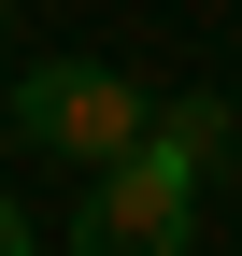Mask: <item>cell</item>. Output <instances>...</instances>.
<instances>
[{
    "instance_id": "obj_5",
    "label": "cell",
    "mask_w": 242,
    "mask_h": 256,
    "mask_svg": "<svg viewBox=\"0 0 242 256\" xmlns=\"http://www.w3.org/2000/svg\"><path fill=\"white\" fill-rule=\"evenodd\" d=\"M0 142H14V86H0Z\"/></svg>"
},
{
    "instance_id": "obj_2",
    "label": "cell",
    "mask_w": 242,
    "mask_h": 256,
    "mask_svg": "<svg viewBox=\"0 0 242 256\" xmlns=\"http://www.w3.org/2000/svg\"><path fill=\"white\" fill-rule=\"evenodd\" d=\"M142 114H157V86L100 72V57H43V72H14V142L72 156V171H114V156L142 142Z\"/></svg>"
},
{
    "instance_id": "obj_1",
    "label": "cell",
    "mask_w": 242,
    "mask_h": 256,
    "mask_svg": "<svg viewBox=\"0 0 242 256\" xmlns=\"http://www.w3.org/2000/svg\"><path fill=\"white\" fill-rule=\"evenodd\" d=\"M200 185H214V171H186L171 142H128L114 171H86L72 256H186V242H200Z\"/></svg>"
},
{
    "instance_id": "obj_3",
    "label": "cell",
    "mask_w": 242,
    "mask_h": 256,
    "mask_svg": "<svg viewBox=\"0 0 242 256\" xmlns=\"http://www.w3.org/2000/svg\"><path fill=\"white\" fill-rule=\"evenodd\" d=\"M142 142H171L186 171H228V100H157V114H142Z\"/></svg>"
},
{
    "instance_id": "obj_6",
    "label": "cell",
    "mask_w": 242,
    "mask_h": 256,
    "mask_svg": "<svg viewBox=\"0 0 242 256\" xmlns=\"http://www.w3.org/2000/svg\"><path fill=\"white\" fill-rule=\"evenodd\" d=\"M0 28H14V0H0Z\"/></svg>"
},
{
    "instance_id": "obj_4",
    "label": "cell",
    "mask_w": 242,
    "mask_h": 256,
    "mask_svg": "<svg viewBox=\"0 0 242 256\" xmlns=\"http://www.w3.org/2000/svg\"><path fill=\"white\" fill-rule=\"evenodd\" d=\"M0 256H43V242H28V214H14V200H0Z\"/></svg>"
}]
</instances>
